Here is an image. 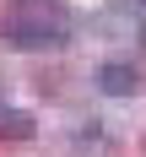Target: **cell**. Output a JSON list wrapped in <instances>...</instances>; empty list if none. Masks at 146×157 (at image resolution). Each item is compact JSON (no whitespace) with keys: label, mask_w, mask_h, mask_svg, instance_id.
<instances>
[{"label":"cell","mask_w":146,"mask_h":157,"mask_svg":"<svg viewBox=\"0 0 146 157\" xmlns=\"http://www.w3.org/2000/svg\"><path fill=\"white\" fill-rule=\"evenodd\" d=\"M6 38L16 49H60L70 27H65V11H16L6 22Z\"/></svg>","instance_id":"obj_1"},{"label":"cell","mask_w":146,"mask_h":157,"mask_svg":"<svg viewBox=\"0 0 146 157\" xmlns=\"http://www.w3.org/2000/svg\"><path fill=\"white\" fill-rule=\"evenodd\" d=\"M97 92H103V98L141 92V71H135L130 60H103V65H97Z\"/></svg>","instance_id":"obj_2"},{"label":"cell","mask_w":146,"mask_h":157,"mask_svg":"<svg viewBox=\"0 0 146 157\" xmlns=\"http://www.w3.org/2000/svg\"><path fill=\"white\" fill-rule=\"evenodd\" d=\"M27 136H38V119L16 103H0V141H27Z\"/></svg>","instance_id":"obj_3"},{"label":"cell","mask_w":146,"mask_h":157,"mask_svg":"<svg viewBox=\"0 0 146 157\" xmlns=\"http://www.w3.org/2000/svg\"><path fill=\"white\" fill-rule=\"evenodd\" d=\"M141 44H146V16H141Z\"/></svg>","instance_id":"obj_4"},{"label":"cell","mask_w":146,"mask_h":157,"mask_svg":"<svg viewBox=\"0 0 146 157\" xmlns=\"http://www.w3.org/2000/svg\"><path fill=\"white\" fill-rule=\"evenodd\" d=\"M0 103H6V98H0Z\"/></svg>","instance_id":"obj_5"}]
</instances>
